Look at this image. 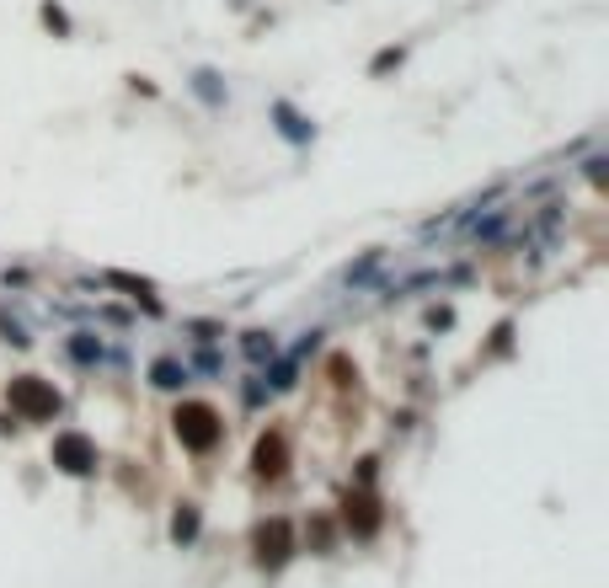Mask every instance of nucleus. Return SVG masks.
Wrapping results in <instances>:
<instances>
[{
    "label": "nucleus",
    "instance_id": "5",
    "mask_svg": "<svg viewBox=\"0 0 609 588\" xmlns=\"http://www.w3.org/2000/svg\"><path fill=\"white\" fill-rule=\"evenodd\" d=\"M284 460H289L284 433H262V439H257V455H252L257 476H284Z\"/></svg>",
    "mask_w": 609,
    "mask_h": 588
},
{
    "label": "nucleus",
    "instance_id": "12",
    "mask_svg": "<svg viewBox=\"0 0 609 588\" xmlns=\"http://www.w3.org/2000/svg\"><path fill=\"white\" fill-rule=\"evenodd\" d=\"M401 59H406V49H385V54H380V59H374V65H369V75H385V70H396Z\"/></svg>",
    "mask_w": 609,
    "mask_h": 588
},
{
    "label": "nucleus",
    "instance_id": "10",
    "mask_svg": "<svg viewBox=\"0 0 609 588\" xmlns=\"http://www.w3.org/2000/svg\"><path fill=\"white\" fill-rule=\"evenodd\" d=\"M43 27H54L59 38H70V17H65V6H59V0H43Z\"/></svg>",
    "mask_w": 609,
    "mask_h": 588
},
{
    "label": "nucleus",
    "instance_id": "11",
    "mask_svg": "<svg viewBox=\"0 0 609 588\" xmlns=\"http://www.w3.org/2000/svg\"><path fill=\"white\" fill-rule=\"evenodd\" d=\"M171 535H177V540H193V535H198V514H193V508H182V514H177Z\"/></svg>",
    "mask_w": 609,
    "mask_h": 588
},
{
    "label": "nucleus",
    "instance_id": "9",
    "mask_svg": "<svg viewBox=\"0 0 609 588\" xmlns=\"http://www.w3.org/2000/svg\"><path fill=\"white\" fill-rule=\"evenodd\" d=\"M182 380H187V369H182V364H171V359L155 364V385H161V391H177Z\"/></svg>",
    "mask_w": 609,
    "mask_h": 588
},
{
    "label": "nucleus",
    "instance_id": "7",
    "mask_svg": "<svg viewBox=\"0 0 609 588\" xmlns=\"http://www.w3.org/2000/svg\"><path fill=\"white\" fill-rule=\"evenodd\" d=\"M374 524H380L374 503H369V498H348V530H353V535H374Z\"/></svg>",
    "mask_w": 609,
    "mask_h": 588
},
{
    "label": "nucleus",
    "instance_id": "2",
    "mask_svg": "<svg viewBox=\"0 0 609 588\" xmlns=\"http://www.w3.org/2000/svg\"><path fill=\"white\" fill-rule=\"evenodd\" d=\"M11 412H17L22 423H49L59 412V391L38 375H22V380H11Z\"/></svg>",
    "mask_w": 609,
    "mask_h": 588
},
{
    "label": "nucleus",
    "instance_id": "6",
    "mask_svg": "<svg viewBox=\"0 0 609 588\" xmlns=\"http://www.w3.org/2000/svg\"><path fill=\"white\" fill-rule=\"evenodd\" d=\"M273 118H278V134L294 139V145H305V139H310V123H305L300 113H294L289 102H273Z\"/></svg>",
    "mask_w": 609,
    "mask_h": 588
},
{
    "label": "nucleus",
    "instance_id": "4",
    "mask_svg": "<svg viewBox=\"0 0 609 588\" xmlns=\"http://www.w3.org/2000/svg\"><path fill=\"white\" fill-rule=\"evenodd\" d=\"M252 546H257V562H262V567H284V562H289V551H294V535H289V524H284V519H268V524L257 530Z\"/></svg>",
    "mask_w": 609,
    "mask_h": 588
},
{
    "label": "nucleus",
    "instance_id": "8",
    "mask_svg": "<svg viewBox=\"0 0 609 588\" xmlns=\"http://www.w3.org/2000/svg\"><path fill=\"white\" fill-rule=\"evenodd\" d=\"M193 91H198V97L209 102V107H220V102H225V86H220V75H214V70H198V75H193Z\"/></svg>",
    "mask_w": 609,
    "mask_h": 588
},
{
    "label": "nucleus",
    "instance_id": "3",
    "mask_svg": "<svg viewBox=\"0 0 609 588\" xmlns=\"http://www.w3.org/2000/svg\"><path fill=\"white\" fill-rule=\"evenodd\" d=\"M54 466L70 471V476L97 471V444H91L86 433H59V439H54Z\"/></svg>",
    "mask_w": 609,
    "mask_h": 588
},
{
    "label": "nucleus",
    "instance_id": "1",
    "mask_svg": "<svg viewBox=\"0 0 609 588\" xmlns=\"http://www.w3.org/2000/svg\"><path fill=\"white\" fill-rule=\"evenodd\" d=\"M171 428H177L182 450H193V455H209L214 444L225 439V423H220V412H214L209 401H182V407L171 412Z\"/></svg>",
    "mask_w": 609,
    "mask_h": 588
},
{
    "label": "nucleus",
    "instance_id": "14",
    "mask_svg": "<svg viewBox=\"0 0 609 588\" xmlns=\"http://www.w3.org/2000/svg\"><path fill=\"white\" fill-rule=\"evenodd\" d=\"M70 353H75V359H97L102 348H97V343H91V337L81 332V343H70Z\"/></svg>",
    "mask_w": 609,
    "mask_h": 588
},
{
    "label": "nucleus",
    "instance_id": "13",
    "mask_svg": "<svg viewBox=\"0 0 609 588\" xmlns=\"http://www.w3.org/2000/svg\"><path fill=\"white\" fill-rule=\"evenodd\" d=\"M246 353H252V359H273V337L252 332V337H246Z\"/></svg>",
    "mask_w": 609,
    "mask_h": 588
}]
</instances>
